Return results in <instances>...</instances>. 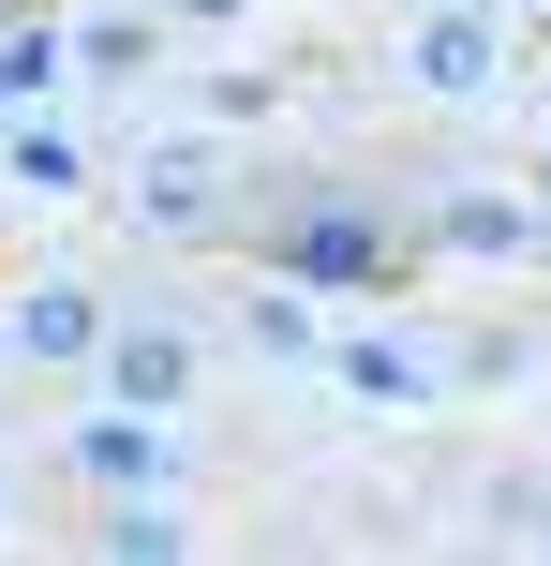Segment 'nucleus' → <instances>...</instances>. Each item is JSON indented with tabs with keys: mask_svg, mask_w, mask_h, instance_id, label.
Instances as JSON below:
<instances>
[{
	"mask_svg": "<svg viewBox=\"0 0 551 566\" xmlns=\"http://www.w3.org/2000/svg\"><path fill=\"white\" fill-rule=\"evenodd\" d=\"M537 209H551V149H537Z\"/></svg>",
	"mask_w": 551,
	"mask_h": 566,
	"instance_id": "obj_11",
	"label": "nucleus"
},
{
	"mask_svg": "<svg viewBox=\"0 0 551 566\" xmlns=\"http://www.w3.org/2000/svg\"><path fill=\"white\" fill-rule=\"evenodd\" d=\"M403 75L433 90V105H492L507 90V15L492 0H433V15L403 30Z\"/></svg>",
	"mask_w": 551,
	"mask_h": 566,
	"instance_id": "obj_3",
	"label": "nucleus"
},
{
	"mask_svg": "<svg viewBox=\"0 0 551 566\" xmlns=\"http://www.w3.org/2000/svg\"><path fill=\"white\" fill-rule=\"evenodd\" d=\"M0 343H15V358H89V343H105V283L45 269V283L15 298V328H0Z\"/></svg>",
	"mask_w": 551,
	"mask_h": 566,
	"instance_id": "obj_5",
	"label": "nucleus"
},
{
	"mask_svg": "<svg viewBox=\"0 0 551 566\" xmlns=\"http://www.w3.org/2000/svg\"><path fill=\"white\" fill-rule=\"evenodd\" d=\"M89 552L165 566V552H194V522H179V492H89Z\"/></svg>",
	"mask_w": 551,
	"mask_h": 566,
	"instance_id": "obj_7",
	"label": "nucleus"
},
{
	"mask_svg": "<svg viewBox=\"0 0 551 566\" xmlns=\"http://www.w3.org/2000/svg\"><path fill=\"white\" fill-rule=\"evenodd\" d=\"M0 179L60 209V195H75V179H89V149H75V135H45V119H0Z\"/></svg>",
	"mask_w": 551,
	"mask_h": 566,
	"instance_id": "obj_9",
	"label": "nucleus"
},
{
	"mask_svg": "<svg viewBox=\"0 0 551 566\" xmlns=\"http://www.w3.org/2000/svg\"><path fill=\"white\" fill-rule=\"evenodd\" d=\"M60 60H75V75H89V90H135V75H149V60H165V15H149V0H135V15H89V30H75V45H60Z\"/></svg>",
	"mask_w": 551,
	"mask_h": 566,
	"instance_id": "obj_8",
	"label": "nucleus"
},
{
	"mask_svg": "<svg viewBox=\"0 0 551 566\" xmlns=\"http://www.w3.org/2000/svg\"><path fill=\"white\" fill-rule=\"evenodd\" d=\"M89 373H105V402H135V418H179L194 402V373H209V328L194 313H105V343H89Z\"/></svg>",
	"mask_w": 551,
	"mask_h": 566,
	"instance_id": "obj_2",
	"label": "nucleus"
},
{
	"mask_svg": "<svg viewBox=\"0 0 551 566\" xmlns=\"http://www.w3.org/2000/svg\"><path fill=\"white\" fill-rule=\"evenodd\" d=\"M0 15H15V0H0Z\"/></svg>",
	"mask_w": 551,
	"mask_h": 566,
	"instance_id": "obj_14",
	"label": "nucleus"
},
{
	"mask_svg": "<svg viewBox=\"0 0 551 566\" xmlns=\"http://www.w3.org/2000/svg\"><path fill=\"white\" fill-rule=\"evenodd\" d=\"M417 15H433V0H417Z\"/></svg>",
	"mask_w": 551,
	"mask_h": 566,
	"instance_id": "obj_13",
	"label": "nucleus"
},
{
	"mask_svg": "<svg viewBox=\"0 0 551 566\" xmlns=\"http://www.w3.org/2000/svg\"><path fill=\"white\" fill-rule=\"evenodd\" d=\"M119 209L165 224V239H239L254 224V165H224V135H149L119 165Z\"/></svg>",
	"mask_w": 551,
	"mask_h": 566,
	"instance_id": "obj_1",
	"label": "nucleus"
},
{
	"mask_svg": "<svg viewBox=\"0 0 551 566\" xmlns=\"http://www.w3.org/2000/svg\"><path fill=\"white\" fill-rule=\"evenodd\" d=\"M75 478H89V492H165V478H179V462H165V418L105 402V418L75 432Z\"/></svg>",
	"mask_w": 551,
	"mask_h": 566,
	"instance_id": "obj_6",
	"label": "nucleus"
},
{
	"mask_svg": "<svg viewBox=\"0 0 551 566\" xmlns=\"http://www.w3.org/2000/svg\"><path fill=\"white\" fill-rule=\"evenodd\" d=\"M165 30H239V0H149Z\"/></svg>",
	"mask_w": 551,
	"mask_h": 566,
	"instance_id": "obj_10",
	"label": "nucleus"
},
{
	"mask_svg": "<svg viewBox=\"0 0 551 566\" xmlns=\"http://www.w3.org/2000/svg\"><path fill=\"white\" fill-rule=\"evenodd\" d=\"M328 388L373 402V418H417V402L447 388V343H403V328H343L328 343Z\"/></svg>",
	"mask_w": 551,
	"mask_h": 566,
	"instance_id": "obj_4",
	"label": "nucleus"
},
{
	"mask_svg": "<svg viewBox=\"0 0 551 566\" xmlns=\"http://www.w3.org/2000/svg\"><path fill=\"white\" fill-rule=\"evenodd\" d=\"M537 119H551V90H537Z\"/></svg>",
	"mask_w": 551,
	"mask_h": 566,
	"instance_id": "obj_12",
	"label": "nucleus"
}]
</instances>
